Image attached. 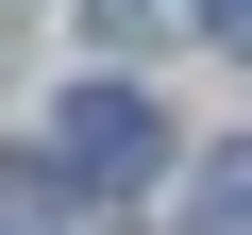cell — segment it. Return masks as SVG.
Here are the masks:
<instances>
[{"label": "cell", "instance_id": "277c9868", "mask_svg": "<svg viewBox=\"0 0 252 235\" xmlns=\"http://www.w3.org/2000/svg\"><path fill=\"white\" fill-rule=\"evenodd\" d=\"M202 34H219V51H252V0H202Z\"/></svg>", "mask_w": 252, "mask_h": 235}, {"label": "cell", "instance_id": "3957f363", "mask_svg": "<svg viewBox=\"0 0 252 235\" xmlns=\"http://www.w3.org/2000/svg\"><path fill=\"white\" fill-rule=\"evenodd\" d=\"M202 235H252V151H219V168H202Z\"/></svg>", "mask_w": 252, "mask_h": 235}, {"label": "cell", "instance_id": "7a4b0ae2", "mask_svg": "<svg viewBox=\"0 0 252 235\" xmlns=\"http://www.w3.org/2000/svg\"><path fill=\"white\" fill-rule=\"evenodd\" d=\"M51 202H67V168H34V151H0V235H34Z\"/></svg>", "mask_w": 252, "mask_h": 235}, {"label": "cell", "instance_id": "6da1fadb", "mask_svg": "<svg viewBox=\"0 0 252 235\" xmlns=\"http://www.w3.org/2000/svg\"><path fill=\"white\" fill-rule=\"evenodd\" d=\"M51 168H67V185H152V168H168V118H152L135 84H67V135H51Z\"/></svg>", "mask_w": 252, "mask_h": 235}]
</instances>
